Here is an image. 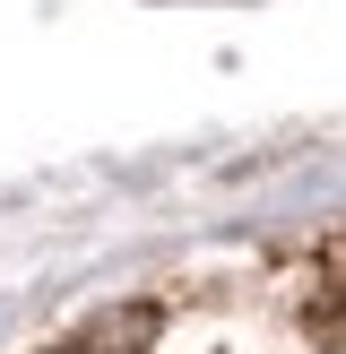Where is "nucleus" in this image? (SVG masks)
Segmentation results:
<instances>
[{
	"mask_svg": "<svg viewBox=\"0 0 346 354\" xmlns=\"http://www.w3.org/2000/svg\"><path fill=\"white\" fill-rule=\"evenodd\" d=\"M147 337H156V303H121L113 320H86L61 354H138Z\"/></svg>",
	"mask_w": 346,
	"mask_h": 354,
	"instance_id": "1",
	"label": "nucleus"
}]
</instances>
